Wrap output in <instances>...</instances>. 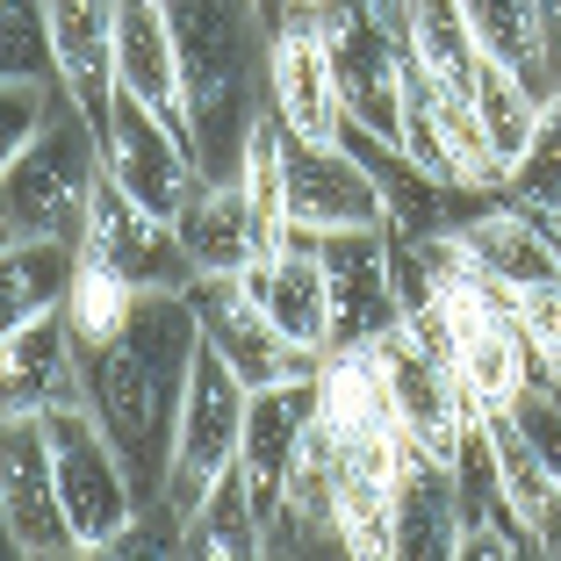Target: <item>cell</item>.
I'll use <instances>...</instances> for the list:
<instances>
[{
    "label": "cell",
    "instance_id": "cell-1",
    "mask_svg": "<svg viewBox=\"0 0 561 561\" xmlns=\"http://www.w3.org/2000/svg\"><path fill=\"white\" fill-rule=\"evenodd\" d=\"M87 353V403H94L101 432L116 439V454L130 461L137 496L165 490L173 468V439H181V403H187V375L202 353V324L187 288H151L137 296L130 324Z\"/></svg>",
    "mask_w": 561,
    "mask_h": 561
},
{
    "label": "cell",
    "instance_id": "cell-2",
    "mask_svg": "<svg viewBox=\"0 0 561 561\" xmlns=\"http://www.w3.org/2000/svg\"><path fill=\"white\" fill-rule=\"evenodd\" d=\"M187 58V116L209 181H238L245 137L266 108V22L260 0H165Z\"/></svg>",
    "mask_w": 561,
    "mask_h": 561
},
{
    "label": "cell",
    "instance_id": "cell-3",
    "mask_svg": "<svg viewBox=\"0 0 561 561\" xmlns=\"http://www.w3.org/2000/svg\"><path fill=\"white\" fill-rule=\"evenodd\" d=\"M101 187V123L58 87L44 130L0 159V224L8 238H87V209Z\"/></svg>",
    "mask_w": 561,
    "mask_h": 561
},
{
    "label": "cell",
    "instance_id": "cell-4",
    "mask_svg": "<svg viewBox=\"0 0 561 561\" xmlns=\"http://www.w3.org/2000/svg\"><path fill=\"white\" fill-rule=\"evenodd\" d=\"M245 411H252V381L238 375L224 353L202 339L195 375H187V403H181V439H173V468H165L159 504H173L187 526L202 496L238 468V446H245Z\"/></svg>",
    "mask_w": 561,
    "mask_h": 561
},
{
    "label": "cell",
    "instance_id": "cell-5",
    "mask_svg": "<svg viewBox=\"0 0 561 561\" xmlns=\"http://www.w3.org/2000/svg\"><path fill=\"white\" fill-rule=\"evenodd\" d=\"M50 461H58V496H66V518L80 533V554H108L123 533L137 526L145 496L130 482V461L116 454V439L101 432L94 403H72V411H50Z\"/></svg>",
    "mask_w": 561,
    "mask_h": 561
},
{
    "label": "cell",
    "instance_id": "cell-6",
    "mask_svg": "<svg viewBox=\"0 0 561 561\" xmlns=\"http://www.w3.org/2000/svg\"><path fill=\"white\" fill-rule=\"evenodd\" d=\"M101 173L130 202H145L151 216H165V224H173V216L187 209V195L209 181L195 145H187L159 108H145L137 94H116V108L101 123Z\"/></svg>",
    "mask_w": 561,
    "mask_h": 561
},
{
    "label": "cell",
    "instance_id": "cell-7",
    "mask_svg": "<svg viewBox=\"0 0 561 561\" xmlns=\"http://www.w3.org/2000/svg\"><path fill=\"white\" fill-rule=\"evenodd\" d=\"M375 367H381L389 417H397L403 446H425V454L454 461V446H461L468 417H476V403H468L461 381H454V360H446V353H432L411 324H389L375 339Z\"/></svg>",
    "mask_w": 561,
    "mask_h": 561
},
{
    "label": "cell",
    "instance_id": "cell-8",
    "mask_svg": "<svg viewBox=\"0 0 561 561\" xmlns=\"http://www.w3.org/2000/svg\"><path fill=\"white\" fill-rule=\"evenodd\" d=\"M331 432V496H339V533L346 554L389 561L397 554V490H403V432L397 425H360Z\"/></svg>",
    "mask_w": 561,
    "mask_h": 561
},
{
    "label": "cell",
    "instance_id": "cell-9",
    "mask_svg": "<svg viewBox=\"0 0 561 561\" xmlns=\"http://www.w3.org/2000/svg\"><path fill=\"white\" fill-rule=\"evenodd\" d=\"M0 526H8V547L30 561L80 554V533H72L66 496H58V461H50L44 417H8L0 425Z\"/></svg>",
    "mask_w": 561,
    "mask_h": 561
},
{
    "label": "cell",
    "instance_id": "cell-10",
    "mask_svg": "<svg viewBox=\"0 0 561 561\" xmlns=\"http://www.w3.org/2000/svg\"><path fill=\"white\" fill-rule=\"evenodd\" d=\"M187 302H195L202 339H209V346L224 353L252 389H266V381H302V375L324 367L317 353H302L296 339L252 302L245 274H195V280H187Z\"/></svg>",
    "mask_w": 561,
    "mask_h": 561
},
{
    "label": "cell",
    "instance_id": "cell-11",
    "mask_svg": "<svg viewBox=\"0 0 561 561\" xmlns=\"http://www.w3.org/2000/svg\"><path fill=\"white\" fill-rule=\"evenodd\" d=\"M317 260L331 280V353L339 346H375L389 324H403L397 302V266H389V224L367 231H310Z\"/></svg>",
    "mask_w": 561,
    "mask_h": 561
},
{
    "label": "cell",
    "instance_id": "cell-12",
    "mask_svg": "<svg viewBox=\"0 0 561 561\" xmlns=\"http://www.w3.org/2000/svg\"><path fill=\"white\" fill-rule=\"evenodd\" d=\"M288 224L296 231H367L389 224L375 165L346 145V137H288Z\"/></svg>",
    "mask_w": 561,
    "mask_h": 561
},
{
    "label": "cell",
    "instance_id": "cell-13",
    "mask_svg": "<svg viewBox=\"0 0 561 561\" xmlns=\"http://www.w3.org/2000/svg\"><path fill=\"white\" fill-rule=\"evenodd\" d=\"M87 403V353L66 310L8 324L0 339V411L8 417H50Z\"/></svg>",
    "mask_w": 561,
    "mask_h": 561
},
{
    "label": "cell",
    "instance_id": "cell-14",
    "mask_svg": "<svg viewBox=\"0 0 561 561\" xmlns=\"http://www.w3.org/2000/svg\"><path fill=\"white\" fill-rule=\"evenodd\" d=\"M266 101L288 123V137H346V101H339V72H331L324 15H288L266 36Z\"/></svg>",
    "mask_w": 561,
    "mask_h": 561
},
{
    "label": "cell",
    "instance_id": "cell-15",
    "mask_svg": "<svg viewBox=\"0 0 561 561\" xmlns=\"http://www.w3.org/2000/svg\"><path fill=\"white\" fill-rule=\"evenodd\" d=\"M87 260L116 266L123 280H137V288H187L195 280V260L181 252V231L165 224V216H151L145 202H130L108 173H101L94 187V209H87V238H80Z\"/></svg>",
    "mask_w": 561,
    "mask_h": 561
},
{
    "label": "cell",
    "instance_id": "cell-16",
    "mask_svg": "<svg viewBox=\"0 0 561 561\" xmlns=\"http://www.w3.org/2000/svg\"><path fill=\"white\" fill-rule=\"evenodd\" d=\"M317 375L302 381H266L252 389V411H245V446H238V476L252 482L260 512H274L288 482H296L302 454H310V432H317Z\"/></svg>",
    "mask_w": 561,
    "mask_h": 561
},
{
    "label": "cell",
    "instance_id": "cell-17",
    "mask_svg": "<svg viewBox=\"0 0 561 561\" xmlns=\"http://www.w3.org/2000/svg\"><path fill=\"white\" fill-rule=\"evenodd\" d=\"M116 87L159 108L173 130L195 145V116H187V58L165 0H116Z\"/></svg>",
    "mask_w": 561,
    "mask_h": 561
},
{
    "label": "cell",
    "instance_id": "cell-18",
    "mask_svg": "<svg viewBox=\"0 0 561 561\" xmlns=\"http://www.w3.org/2000/svg\"><path fill=\"white\" fill-rule=\"evenodd\" d=\"M245 288L302 353H317V360L331 353V280H324V260H317L310 231H288L274 252H260L245 266Z\"/></svg>",
    "mask_w": 561,
    "mask_h": 561
},
{
    "label": "cell",
    "instance_id": "cell-19",
    "mask_svg": "<svg viewBox=\"0 0 561 561\" xmlns=\"http://www.w3.org/2000/svg\"><path fill=\"white\" fill-rule=\"evenodd\" d=\"M454 238H461V252L496 280V288H504V296L540 288V280H561L554 238H547V216L526 209V202H512V195H496V202H482V209H468L461 224H454Z\"/></svg>",
    "mask_w": 561,
    "mask_h": 561
},
{
    "label": "cell",
    "instance_id": "cell-20",
    "mask_svg": "<svg viewBox=\"0 0 561 561\" xmlns=\"http://www.w3.org/2000/svg\"><path fill=\"white\" fill-rule=\"evenodd\" d=\"M50 50H58V87L80 101L94 123L116 108V0H44Z\"/></svg>",
    "mask_w": 561,
    "mask_h": 561
},
{
    "label": "cell",
    "instance_id": "cell-21",
    "mask_svg": "<svg viewBox=\"0 0 561 561\" xmlns=\"http://www.w3.org/2000/svg\"><path fill=\"white\" fill-rule=\"evenodd\" d=\"M461 490H454V461L403 446V490H397V554L403 561H454L461 554Z\"/></svg>",
    "mask_w": 561,
    "mask_h": 561
},
{
    "label": "cell",
    "instance_id": "cell-22",
    "mask_svg": "<svg viewBox=\"0 0 561 561\" xmlns=\"http://www.w3.org/2000/svg\"><path fill=\"white\" fill-rule=\"evenodd\" d=\"M482 50L504 58L533 94L561 87V0H468Z\"/></svg>",
    "mask_w": 561,
    "mask_h": 561
},
{
    "label": "cell",
    "instance_id": "cell-23",
    "mask_svg": "<svg viewBox=\"0 0 561 561\" xmlns=\"http://www.w3.org/2000/svg\"><path fill=\"white\" fill-rule=\"evenodd\" d=\"M173 231H181V252L195 260V274H245L260 260V216L238 181H202L187 209L173 216Z\"/></svg>",
    "mask_w": 561,
    "mask_h": 561
},
{
    "label": "cell",
    "instance_id": "cell-24",
    "mask_svg": "<svg viewBox=\"0 0 561 561\" xmlns=\"http://www.w3.org/2000/svg\"><path fill=\"white\" fill-rule=\"evenodd\" d=\"M72 280H80V245L66 238H8L0 252V310L8 324H30L72 302Z\"/></svg>",
    "mask_w": 561,
    "mask_h": 561
},
{
    "label": "cell",
    "instance_id": "cell-25",
    "mask_svg": "<svg viewBox=\"0 0 561 561\" xmlns=\"http://www.w3.org/2000/svg\"><path fill=\"white\" fill-rule=\"evenodd\" d=\"M181 554H195V561H260L266 554V512H260V496H252V482L238 468L187 512Z\"/></svg>",
    "mask_w": 561,
    "mask_h": 561
},
{
    "label": "cell",
    "instance_id": "cell-26",
    "mask_svg": "<svg viewBox=\"0 0 561 561\" xmlns=\"http://www.w3.org/2000/svg\"><path fill=\"white\" fill-rule=\"evenodd\" d=\"M403 44L439 87H461V94L476 87L482 36L468 22V0H403Z\"/></svg>",
    "mask_w": 561,
    "mask_h": 561
},
{
    "label": "cell",
    "instance_id": "cell-27",
    "mask_svg": "<svg viewBox=\"0 0 561 561\" xmlns=\"http://www.w3.org/2000/svg\"><path fill=\"white\" fill-rule=\"evenodd\" d=\"M468 101H476L482 130H490V151H496V165H504V181H512V165L526 159L533 130H540L547 94H533V87L518 80V72L504 66V58H490V50H482V66H476V87H468Z\"/></svg>",
    "mask_w": 561,
    "mask_h": 561
},
{
    "label": "cell",
    "instance_id": "cell-28",
    "mask_svg": "<svg viewBox=\"0 0 561 561\" xmlns=\"http://www.w3.org/2000/svg\"><path fill=\"white\" fill-rule=\"evenodd\" d=\"M482 425H490V446H496V476H504V496H512L518 526H533L540 518V504L561 490L554 461H547L540 446L526 439V425H518L512 411H482Z\"/></svg>",
    "mask_w": 561,
    "mask_h": 561
},
{
    "label": "cell",
    "instance_id": "cell-29",
    "mask_svg": "<svg viewBox=\"0 0 561 561\" xmlns=\"http://www.w3.org/2000/svg\"><path fill=\"white\" fill-rule=\"evenodd\" d=\"M137 296H145L137 280H123L116 266H101V260H87V252H80V280H72V302H66L72 331H80V346H101V339H116V331L130 324Z\"/></svg>",
    "mask_w": 561,
    "mask_h": 561
},
{
    "label": "cell",
    "instance_id": "cell-30",
    "mask_svg": "<svg viewBox=\"0 0 561 561\" xmlns=\"http://www.w3.org/2000/svg\"><path fill=\"white\" fill-rule=\"evenodd\" d=\"M504 195L526 202V209H540V216H554V209H561V87L547 94L540 130H533L526 159L512 165V187H504Z\"/></svg>",
    "mask_w": 561,
    "mask_h": 561
},
{
    "label": "cell",
    "instance_id": "cell-31",
    "mask_svg": "<svg viewBox=\"0 0 561 561\" xmlns=\"http://www.w3.org/2000/svg\"><path fill=\"white\" fill-rule=\"evenodd\" d=\"M518 310V331L533 339V360L554 367L561 360V280H540V288H518L512 296Z\"/></svg>",
    "mask_w": 561,
    "mask_h": 561
},
{
    "label": "cell",
    "instance_id": "cell-32",
    "mask_svg": "<svg viewBox=\"0 0 561 561\" xmlns=\"http://www.w3.org/2000/svg\"><path fill=\"white\" fill-rule=\"evenodd\" d=\"M547 238H554V260H561V209L547 216Z\"/></svg>",
    "mask_w": 561,
    "mask_h": 561
},
{
    "label": "cell",
    "instance_id": "cell-33",
    "mask_svg": "<svg viewBox=\"0 0 561 561\" xmlns=\"http://www.w3.org/2000/svg\"><path fill=\"white\" fill-rule=\"evenodd\" d=\"M547 375H561V360H554V367H547Z\"/></svg>",
    "mask_w": 561,
    "mask_h": 561
}]
</instances>
